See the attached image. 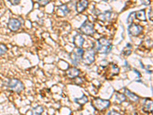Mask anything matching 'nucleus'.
I'll list each match as a JSON object with an SVG mask.
<instances>
[{
    "label": "nucleus",
    "mask_w": 153,
    "mask_h": 115,
    "mask_svg": "<svg viewBox=\"0 0 153 115\" xmlns=\"http://www.w3.org/2000/svg\"><path fill=\"white\" fill-rule=\"evenodd\" d=\"M97 51L100 54H108L111 51L113 45L107 39L103 37L98 39Z\"/></svg>",
    "instance_id": "nucleus-1"
},
{
    "label": "nucleus",
    "mask_w": 153,
    "mask_h": 115,
    "mask_svg": "<svg viewBox=\"0 0 153 115\" xmlns=\"http://www.w3.org/2000/svg\"><path fill=\"white\" fill-rule=\"evenodd\" d=\"M7 87L10 90L16 93L22 92L25 88V86H24L23 83L20 80L17 79V78L9 79L8 84H7Z\"/></svg>",
    "instance_id": "nucleus-2"
},
{
    "label": "nucleus",
    "mask_w": 153,
    "mask_h": 115,
    "mask_svg": "<svg viewBox=\"0 0 153 115\" xmlns=\"http://www.w3.org/2000/svg\"><path fill=\"white\" fill-rule=\"evenodd\" d=\"M95 61V49L94 47L87 49L83 52L81 57V62L86 65H90Z\"/></svg>",
    "instance_id": "nucleus-3"
},
{
    "label": "nucleus",
    "mask_w": 153,
    "mask_h": 115,
    "mask_svg": "<svg viewBox=\"0 0 153 115\" xmlns=\"http://www.w3.org/2000/svg\"><path fill=\"white\" fill-rule=\"evenodd\" d=\"M92 105L93 107L98 111H104L110 107V101L109 100H104L101 98H95L92 101Z\"/></svg>",
    "instance_id": "nucleus-4"
},
{
    "label": "nucleus",
    "mask_w": 153,
    "mask_h": 115,
    "mask_svg": "<svg viewBox=\"0 0 153 115\" xmlns=\"http://www.w3.org/2000/svg\"><path fill=\"white\" fill-rule=\"evenodd\" d=\"M80 31L84 35H93L95 33L94 25H93V23L90 22V21H85L83 23V25L80 27Z\"/></svg>",
    "instance_id": "nucleus-5"
},
{
    "label": "nucleus",
    "mask_w": 153,
    "mask_h": 115,
    "mask_svg": "<svg viewBox=\"0 0 153 115\" xmlns=\"http://www.w3.org/2000/svg\"><path fill=\"white\" fill-rule=\"evenodd\" d=\"M120 73V68L116 65L110 63L109 66H106V70L105 77L106 79H111L112 77Z\"/></svg>",
    "instance_id": "nucleus-6"
},
{
    "label": "nucleus",
    "mask_w": 153,
    "mask_h": 115,
    "mask_svg": "<svg viewBox=\"0 0 153 115\" xmlns=\"http://www.w3.org/2000/svg\"><path fill=\"white\" fill-rule=\"evenodd\" d=\"M83 52H84V50L82 48H76V50L74 51L70 54V59L72 61L73 64L75 65H78L79 62L81 60V57L83 55Z\"/></svg>",
    "instance_id": "nucleus-7"
},
{
    "label": "nucleus",
    "mask_w": 153,
    "mask_h": 115,
    "mask_svg": "<svg viewBox=\"0 0 153 115\" xmlns=\"http://www.w3.org/2000/svg\"><path fill=\"white\" fill-rule=\"evenodd\" d=\"M143 31V27L136 23H131L128 27V32L132 36H138Z\"/></svg>",
    "instance_id": "nucleus-8"
},
{
    "label": "nucleus",
    "mask_w": 153,
    "mask_h": 115,
    "mask_svg": "<svg viewBox=\"0 0 153 115\" xmlns=\"http://www.w3.org/2000/svg\"><path fill=\"white\" fill-rule=\"evenodd\" d=\"M22 23L19 19L15 18H11L8 20V29L12 32H17L21 28Z\"/></svg>",
    "instance_id": "nucleus-9"
},
{
    "label": "nucleus",
    "mask_w": 153,
    "mask_h": 115,
    "mask_svg": "<svg viewBox=\"0 0 153 115\" xmlns=\"http://www.w3.org/2000/svg\"><path fill=\"white\" fill-rule=\"evenodd\" d=\"M89 5L88 0H79L76 5V11L78 13H83Z\"/></svg>",
    "instance_id": "nucleus-10"
},
{
    "label": "nucleus",
    "mask_w": 153,
    "mask_h": 115,
    "mask_svg": "<svg viewBox=\"0 0 153 115\" xmlns=\"http://www.w3.org/2000/svg\"><path fill=\"white\" fill-rule=\"evenodd\" d=\"M67 76L70 79H74V78H77L79 76V74H80V70L77 69L76 68H74V67H73V68H68L67 70Z\"/></svg>",
    "instance_id": "nucleus-11"
},
{
    "label": "nucleus",
    "mask_w": 153,
    "mask_h": 115,
    "mask_svg": "<svg viewBox=\"0 0 153 115\" xmlns=\"http://www.w3.org/2000/svg\"><path fill=\"white\" fill-rule=\"evenodd\" d=\"M84 43V38L80 34H77L74 37V44L77 48L83 47V45Z\"/></svg>",
    "instance_id": "nucleus-12"
},
{
    "label": "nucleus",
    "mask_w": 153,
    "mask_h": 115,
    "mask_svg": "<svg viewBox=\"0 0 153 115\" xmlns=\"http://www.w3.org/2000/svg\"><path fill=\"white\" fill-rule=\"evenodd\" d=\"M124 91H125V97H126L129 101H132V102H137V101H139V97L135 95L134 93L131 92L129 89L125 88Z\"/></svg>",
    "instance_id": "nucleus-13"
},
{
    "label": "nucleus",
    "mask_w": 153,
    "mask_h": 115,
    "mask_svg": "<svg viewBox=\"0 0 153 115\" xmlns=\"http://www.w3.org/2000/svg\"><path fill=\"white\" fill-rule=\"evenodd\" d=\"M70 13V9L68 8L66 4H63L60 6L58 7V11H57V13H58V15L60 16H65L66 15H67Z\"/></svg>",
    "instance_id": "nucleus-14"
},
{
    "label": "nucleus",
    "mask_w": 153,
    "mask_h": 115,
    "mask_svg": "<svg viewBox=\"0 0 153 115\" xmlns=\"http://www.w3.org/2000/svg\"><path fill=\"white\" fill-rule=\"evenodd\" d=\"M143 111L146 113H152V101L150 98H146L143 104Z\"/></svg>",
    "instance_id": "nucleus-15"
},
{
    "label": "nucleus",
    "mask_w": 153,
    "mask_h": 115,
    "mask_svg": "<svg viewBox=\"0 0 153 115\" xmlns=\"http://www.w3.org/2000/svg\"><path fill=\"white\" fill-rule=\"evenodd\" d=\"M112 15H113L112 12H110V11H106L104 13L98 15V19L102 21V22H107V21H110L111 19Z\"/></svg>",
    "instance_id": "nucleus-16"
},
{
    "label": "nucleus",
    "mask_w": 153,
    "mask_h": 115,
    "mask_svg": "<svg viewBox=\"0 0 153 115\" xmlns=\"http://www.w3.org/2000/svg\"><path fill=\"white\" fill-rule=\"evenodd\" d=\"M135 17L136 19L142 22H146V16H145V10L142 9L138 12H135Z\"/></svg>",
    "instance_id": "nucleus-17"
},
{
    "label": "nucleus",
    "mask_w": 153,
    "mask_h": 115,
    "mask_svg": "<svg viewBox=\"0 0 153 115\" xmlns=\"http://www.w3.org/2000/svg\"><path fill=\"white\" fill-rule=\"evenodd\" d=\"M44 108L42 106H37L32 110V115H42Z\"/></svg>",
    "instance_id": "nucleus-18"
},
{
    "label": "nucleus",
    "mask_w": 153,
    "mask_h": 115,
    "mask_svg": "<svg viewBox=\"0 0 153 115\" xmlns=\"http://www.w3.org/2000/svg\"><path fill=\"white\" fill-rule=\"evenodd\" d=\"M87 101H88V98H87V97L86 96V95H83L81 98L75 99V102L77 103L78 104H81V105L84 104H86Z\"/></svg>",
    "instance_id": "nucleus-19"
},
{
    "label": "nucleus",
    "mask_w": 153,
    "mask_h": 115,
    "mask_svg": "<svg viewBox=\"0 0 153 115\" xmlns=\"http://www.w3.org/2000/svg\"><path fill=\"white\" fill-rule=\"evenodd\" d=\"M116 100L119 101V103L120 104H121L122 102H123V101H126V97H125L124 95H122V94H120V93L119 92H116Z\"/></svg>",
    "instance_id": "nucleus-20"
},
{
    "label": "nucleus",
    "mask_w": 153,
    "mask_h": 115,
    "mask_svg": "<svg viewBox=\"0 0 153 115\" xmlns=\"http://www.w3.org/2000/svg\"><path fill=\"white\" fill-rule=\"evenodd\" d=\"M132 45H131L130 44H127L126 48L123 50V54L126 56L129 55L131 54V52H132Z\"/></svg>",
    "instance_id": "nucleus-21"
},
{
    "label": "nucleus",
    "mask_w": 153,
    "mask_h": 115,
    "mask_svg": "<svg viewBox=\"0 0 153 115\" xmlns=\"http://www.w3.org/2000/svg\"><path fill=\"white\" fill-rule=\"evenodd\" d=\"M8 51V48L4 44H0V55H3Z\"/></svg>",
    "instance_id": "nucleus-22"
},
{
    "label": "nucleus",
    "mask_w": 153,
    "mask_h": 115,
    "mask_svg": "<svg viewBox=\"0 0 153 115\" xmlns=\"http://www.w3.org/2000/svg\"><path fill=\"white\" fill-rule=\"evenodd\" d=\"M50 0H38V4L41 6H45L46 5H48L49 3Z\"/></svg>",
    "instance_id": "nucleus-23"
},
{
    "label": "nucleus",
    "mask_w": 153,
    "mask_h": 115,
    "mask_svg": "<svg viewBox=\"0 0 153 115\" xmlns=\"http://www.w3.org/2000/svg\"><path fill=\"white\" fill-rule=\"evenodd\" d=\"M106 115H122V114L119 113V112H117V111L112 110V111H108L107 114H106Z\"/></svg>",
    "instance_id": "nucleus-24"
},
{
    "label": "nucleus",
    "mask_w": 153,
    "mask_h": 115,
    "mask_svg": "<svg viewBox=\"0 0 153 115\" xmlns=\"http://www.w3.org/2000/svg\"><path fill=\"white\" fill-rule=\"evenodd\" d=\"M140 2H142V4L144 6H149L150 5V0H140Z\"/></svg>",
    "instance_id": "nucleus-25"
},
{
    "label": "nucleus",
    "mask_w": 153,
    "mask_h": 115,
    "mask_svg": "<svg viewBox=\"0 0 153 115\" xmlns=\"http://www.w3.org/2000/svg\"><path fill=\"white\" fill-rule=\"evenodd\" d=\"M9 2H11L13 5H19L20 0H9Z\"/></svg>",
    "instance_id": "nucleus-26"
},
{
    "label": "nucleus",
    "mask_w": 153,
    "mask_h": 115,
    "mask_svg": "<svg viewBox=\"0 0 153 115\" xmlns=\"http://www.w3.org/2000/svg\"><path fill=\"white\" fill-rule=\"evenodd\" d=\"M104 1H105V2H107L108 0H104Z\"/></svg>",
    "instance_id": "nucleus-27"
}]
</instances>
